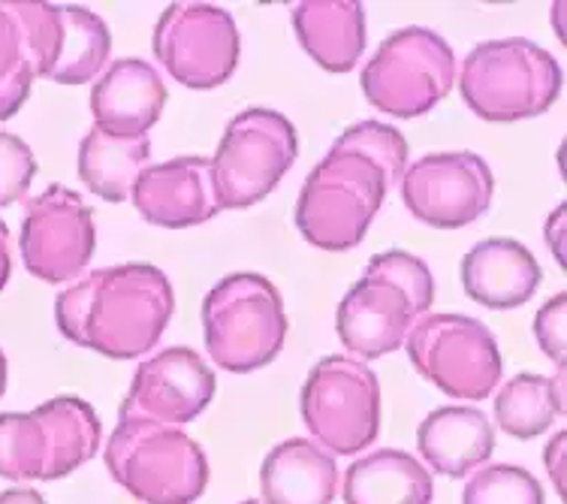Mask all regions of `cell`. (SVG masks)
<instances>
[{
  "mask_svg": "<svg viewBox=\"0 0 567 504\" xmlns=\"http://www.w3.org/2000/svg\"><path fill=\"white\" fill-rule=\"evenodd\" d=\"M408 357L425 381L453 399H486L502 384L504 360L492 329L468 315H425L408 332Z\"/></svg>",
  "mask_w": 567,
  "mask_h": 504,
  "instance_id": "obj_11",
  "label": "cell"
},
{
  "mask_svg": "<svg viewBox=\"0 0 567 504\" xmlns=\"http://www.w3.org/2000/svg\"><path fill=\"white\" fill-rule=\"evenodd\" d=\"M64 37L49 79L58 85H85L97 79L112 55V33L97 12L85 7H61Z\"/></svg>",
  "mask_w": 567,
  "mask_h": 504,
  "instance_id": "obj_25",
  "label": "cell"
},
{
  "mask_svg": "<svg viewBox=\"0 0 567 504\" xmlns=\"http://www.w3.org/2000/svg\"><path fill=\"white\" fill-rule=\"evenodd\" d=\"M299 411L311 441L332 456H353L381 435V381L369 362L332 353L308 372Z\"/></svg>",
  "mask_w": 567,
  "mask_h": 504,
  "instance_id": "obj_8",
  "label": "cell"
},
{
  "mask_svg": "<svg viewBox=\"0 0 567 504\" xmlns=\"http://www.w3.org/2000/svg\"><path fill=\"white\" fill-rule=\"evenodd\" d=\"M24 70H33V64L31 55H28V45H24L22 24L16 22V16L7 3H0V85L24 73Z\"/></svg>",
  "mask_w": 567,
  "mask_h": 504,
  "instance_id": "obj_30",
  "label": "cell"
},
{
  "mask_svg": "<svg viewBox=\"0 0 567 504\" xmlns=\"http://www.w3.org/2000/svg\"><path fill=\"white\" fill-rule=\"evenodd\" d=\"M166 106V85L161 73L142 58L112 61L91 89L94 127L136 140L148 136Z\"/></svg>",
  "mask_w": 567,
  "mask_h": 504,
  "instance_id": "obj_17",
  "label": "cell"
},
{
  "mask_svg": "<svg viewBox=\"0 0 567 504\" xmlns=\"http://www.w3.org/2000/svg\"><path fill=\"white\" fill-rule=\"evenodd\" d=\"M462 287L474 302L495 311L519 308L540 287V264L523 241L483 239L462 257Z\"/></svg>",
  "mask_w": 567,
  "mask_h": 504,
  "instance_id": "obj_18",
  "label": "cell"
},
{
  "mask_svg": "<svg viewBox=\"0 0 567 504\" xmlns=\"http://www.w3.org/2000/svg\"><path fill=\"white\" fill-rule=\"evenodd\" d=\"M33 79H37L33 76V70H24V73H19L16 79L0 85V121H10L16 112L22 110L24 100L31 94Z\"/></svg>",
  "mask_w": 567,
  "mask_h": 504,
  "instance_id": "obj_31",
  "label": "cell"
},
{
  "mask_svg": "<svg viewBox=\"0 0 567 504\" xmlns=\"http://www.w3.org/2000/svg\"><path fill=\"white\" fill-rule=\"evenodd\" d=\"M7 7L16 16V22L22 24L33 73H37V79H49L58 61L61 37H64L61 7L58 3H33V0H10Z\"/></svg>",
  "mask_w": 567,
  "mask_h": 504,
  "instance_id": "obj_27",
  "label": "cell"
},
{
  "mask_svg": "<svg viewBox=\"0 0 567 504\" xmlns=\"http://www.w3.org/2000/svg\"><path fill=\"white\" fill-rule=\"evenodd\" d=\"M173 308V285L157 266L121 264L91 269L66 287L55 302V323L79 348L136 360L161 341Z\"/></svg>",
  "mask_w": 567,
  "mask_h": 504,
  "instance_id": "obj_1",
  "label": "cell"
},
{
  "mask_svg": "<svg viewBox=\"0 0 567 504\" xmlns=\"http://www.w3.org/2000/svg\"><path fill=\"white\" fill-rule=\"evenodd\" d=\"M399 187L404 208L420 224L458 230L489 212L495 176L481 154L435 152L408 166Z\"/></svg>",
  "mask_w": 567,
  "mask_h": 504,
  "instance_id": "obj_14",
  "label": "cell"
},
{
  "mask_svg": "<svg viewBox=\"0 0 567 504\" xmlns=\"http://www.w3.org/2000/svg\"><path fill=\"white\" fill-rule=\"evenodd\" d=\"M339 493V462L317 441L287 439L266 453L260 504H332Z\"/></svg>",
  "mask_w": 567,
  "mask_h": 504,
  "instance_id": "obj_20",
  "label": "cell"
},
{
  "mask_svg": "<svg viewBox=\"0 0 567 504\" xmlns=\"http://www.w3.org/2000/svg\"><path fill=\"white\" fill-rule=\"evenodd\" d=\"M360 82L371 106L395 119H420L453 89L456 55L441 33L402 28L378 45Z\"/></svg>",
  "mask_w": 567,
  "mask_h": 504,
  "instance_id": "obj_9",
  "label": "cell"
},
{
  "mask_svg": "<svg viewBox=\"0 0 567 504\" xmlns=\"http://www.w3.org/2000/svg\"><path fill=\"white\" fill-rule=\"evenodd\" d=\"M239 24L215 3H169L154 28V55L185 89L208 91L239 66Z\"/></svg>",
  "mask_w": 567,
  "mask_h": 504,
  "instance_id": "obj_12",
  "label": "cell"
},
{
  "mask_svg": "<svg viewBox=\"0 0 567 504\" xmlns=\"http://www.w3.org/2000/svg\"><path fill=\"white\" fill-rule=\"evenodd\" d=\"M458 91L465 106L492 124L537 119L561 94V66L523 37L489 40L462 61Z\"/></svg>",
  "mask_w": 567,
  "mask_h": 504,
  "instance_id": "obj_6",
  "label": "cell"
},
{
  "mask_svg": "<svg viewBox=\"0 0 567 504\" xmlns=\"http://www.w3.org/2000/svg\"><path fill=\"white\" fill-rule=\"evenodd\" d=\"M293 31L299 45L329 73H350L365 52V10L350 0L296 3Z\"/></svg>",
  "mask_w": 567,
  "mask_h": 504,
  "instance_id": "obj_21",
  "label": "cell"
},
{
  "mask_svg": "<svg viewBox=\"0 0 567 504\" xmlns=\"http://www.w3.org/2000/svg\"><path fill=\"white\" fill-rule=\"evenodd\" d=\"M103 460L112 481L142 504H194L212 477L197 441L154 420H118Z\"/></svg>",
  "mask_w": 567,
  "mask_h": 504,
  "instance_id": "obj_5",
  "label": "cell"
},
{
  "mask_svg": "<svg viewBox=\"0 0 567 504\" xmlns=\"http://www.w3.org/2000/svg\"><path fill=\"white\" fill-rule=\"evenodd\" d=\"M544 236H546V245H549L553 254H556L558 264L565 266V206H556V212L546 218Z\"/></svg>",
  "mask_w": 567,
  "mask_h": 504,
  "instance_id": "obj_33",
  "label": "cell"
},
{
  "mask_svg": "<svg viewBox=\"0 0 567 504\" xmlns=\"http://www.w3.org/2000/svg\"><path fill=\"white\" fill-rule=\"evenodd\" d=\"M7 378H10V372H7V357L0 351V395L7 393Z\"/></svg>",
  "mask_w": 567,
  "mask_h": 504,
  "instance_id": "obj_36",
  "label": "cell"
},
{
  "mask_svg": "<svg viewBox=\"0 0 567 504\" xmlns=\"http://www.w3.org/2000/svg\"><path fill=\"white\" fill-rule=\"evenodd\" d=\"M435 302V278L425 260L408 251L374 254L357 285L341 299L336 329L353 360L399 351L408 332Z\"/></svg>",
  "mask_w": 567,
  "mask_h": 504,
  "instance_id": "obj_2",
  "label": "cell"
},
{
  "mask_svg": "<svg viewBox=\"0 0 567 504\" xmlns=\"http://www.w3.org/2000/svg\"><path fill=\"white\" fill-rule=\"evenodd\" d=\"M97 245L94 212L76 191L64 185L45 187L40 197L24 203L22 260L33 278L45 285H64L85 275Z\"/></svg>",
  "mask_w": 567,
  "mask_h": 504,
  "instance_id": "obj_13",
  "label": "cell"
},
{
  "mask_svg": "<svg viewBox=\"0 0 567 504\" xmlns=\"http://www.w3.org/2000/svg\"><path fill=\"white\" fill-rule=\"evenodd\" d=\"M218 381L208 362L190 348H166L136 369L121 420H154L182 426L197 420L215 399Z\"/></svg>",
  "mask_w": 567,
  "mask_h": 504,
  "instance_id": "obj_15",
  "label": "cell"
},
{
  "mask_svg": "<svg viewBox=\"0 0 567 504\" xmlns=\"http://www.w3.org/2000/svg\"><path fill=\"white\" fill-rule=\"evenodd\" d=\"M565 448H567V432H556L544 450V465L553 481V490L558 495H565Z\"/></svg>",
  "mask_w": 567,
  "mask_h": 504,
  "instance_id": "obj_32",
  "label": "cell"
},
{
  "mask_svg": "<svg viewBox=\"0 0 567 504\" xmlns=\"http://www.w3.org/2000/svg\"><path fill=\"white\" fill-rule=\"evenodd\" d=\"M299 154L290 119L275 110H245L229 121L212 164L220 212L248 208L272 194Z\"/></svg>",
  "mask_w": 567,
  "mask_h": 504,
  "instance_id": "obj_10",
  "label": "cell"
},
{
  "mask_svg": "<svg viewBox=\"0 0 567 504\" xmlns=\"http://www.w3.org/2000/svg\"><path fill=\"white\" fill-rule=\"evenodd\" d=\"M33 176H37V157L31 145L16 133L0 131V208L28 197Z\"/></svg>",
  "mask_w": 567,
  "mask_h": 504,
  "instance_id": "obj_28",
  "label": "cell"
},
{
  "mask_svg": "<svg viewBox=\"0 0 567 504\" xmlns=\"http://www.w3.org/2000/svg\"><path fill=\"white\" fill-rule=\"evenodd\" d=\"M241 504H260L257 498H248V502H241Z\"/></svg>",
  "mask_w": 567,
  "mask_h": 504,
  "instance_id": "obj_37",
  "label": "cell"
},
{
  "mask_svg": "<svg viewBox=\"0 0 567 504\" xmlns=\"http://www.w3.org/2000/svg\"><path fill=\"white\" fill-rule=\"evenodd\" d=\"M103 426L79 395H58L33 411L0 414V477L12 483L61 481L94 460Z\"/></svg>",
  "mask_w": 567,
  "mask_h": 504,
  "instance_id": "obj_4",
  "label": "cell"
},
{
  "mask_svg": "<svg viewBox=\"0 0 567 504\" xmlns=\"http://www.w3.org/2000/svg\"><path fill=\"white\" fill-rule=\"evenodd\" d=\"M0 504H49V502H45L40 490H31V486H12V490H3V493H0Z\"/></svg>",
  "mask_w": 567,
  "mask_h": 504,
  "instance_id": "obj_35",
  "label": "cell"
},
{
  "mask_svg": "<svg viewBox=\"0 0 567 504\" xmlns=\"http://www.w3.org/2000/svg\"><path fill=\"white\" fill-rule=\"evenodd\" d=\"M565 411V372L556 378L546 374H516L495 395V423L511 439L532 441L546 435Z\"/></svg>",
  "mask_w": 567,
  "mask_h": 504,
  "instance_id": "obj_24",
  "label": "cell"
},
{
  "mask_svg": "<svg viewBox=\"0 0 567 504\" xmlns=\"http://www.w3.org/2000/svg\"><path fill=\"white\" fill-rule=\"evenodd\" d=\"M462 504H546L535 474L513 462H486L465 477Z\"/></svg>",
  "mask_w": 567,
  "mask_h": 504,
  "instance_id": "obj_26",
  "label": "cell"
},
{
  "mask_svg": "<svg viewBox=\"0 0 567 504\" xmlns=\"http://www.w3.org/2000/svg\"><path fill=\"white\" fill-rule=\"evenodd\" d=\"M131 203L148 224L166 230L208 224L220 212L212 164L197 154L145 166L131 191Z\"/></svg>",
  "mask_w": 567,
  "mask_h": 504,
  "instance_id": "obj_16",
  "label": "cell"
},
{
  "mask_svg": "<svg viewBox=\"0 0 567 504\" xmlns=\"http://www.w3.org/2000/svg\"><path fill=\"white\" fill-rule=\"evenodd\" d=\"M565 323H567V297L556 294L546 299L535 318V336L540 351L556 362L558 372H565Z\"/></svg>",
  "mask_w": 567,
  "mask_h": 504,
  "instance_id": "obj_29",
  "label": "cell"
},
{
  "mask_svg": "<svg viewBox=\"0 0 567 504\" xmlns=\"http://www.w3.org/2000/svg\"><path fill=\"white\" fill-rule=\"evenodd\" d=\"M393 185L399 178L381 161L336 140L299 191L296 227L320 251H350L365 239Z\"/></svg>",
  "mask_w": 567,
  "mask_h": 504,
  "instance_id": "obj_3",
  "label": "cell"
},
{
  "mask_svg": "<svg viewBox=\"0 0 567 504\" xmlns=\"http://www.w3.org/2000/svg\"><path fill=\"white\" fill-rule=\"evenodd\" d=\"M148 161H152L148 136L124 140V136H112L100 127H91L79 145V178L100 199L124 203L131 199L133 185Z\"/></svg>",
  "mask_w": 567,
  "mask_h": 504,
  "instance_id": "obj_23",
  "label": "cell"
},
{
  "mask_svg": "<svg viewBox=\"0 0 567 504\" xmlns=\"http://www.w3.org/2000/svg\"><path fill=\"white\" fill-rule=\"evenodd\" d=\"M203 339L212 362L233 374L266 369L287 339L278 287L257 272H233L203 299Z\"/></svg>",
  "mask_w": 567,
  "mask_h": 504,
  "instance_id": "obj_7",
  "label": "cell"
},
{
  "mask_svg": "<svg viewBox=\"0 0 567 504\" xmlns=\"http://www.w3.org/2000/svg\"><path fill=\"white\" fill-rule=\"evenodd\" d=\"M10 275H12L10 230H7V224L0 220V294H3V287L10 285Z\"/></svg>",
  "mask_w": 567,
  "mask_h": 504,
  "instance_id": "obj_34",
  "label": "cell"
},
{
  "mask_svg": "<svg viewBox=\"0 0 567 504\" xmlns=\"http://www.w3.org/2000/svg\"><path fill=\"white\" fill-rule=\"evenodd\" d=\"M420 462L444 477H468L495 450V426L477 408H435L416 429Z\"/></svg>",
  "mask_w": 567,
  "mask_h": 504,
  "instance_id": "obj_19",
  "label": "cell"
},
{
  "mask_svg": "<svg viewBox=\"0 0 567 504\" xmlns=\"http://www.w3.org/2000/svg\"><path fill=\"white\" fill-rule=\"evenodd\" d=\"M344 504H432L435 483L423 462L404 450H374L350 465L341 481Z\"/></svg>",
  "mask_w": 567,
  "mask_h": 504,
  "instance_id": "obj_22",
  "label": "cell"
}]
</instances>
